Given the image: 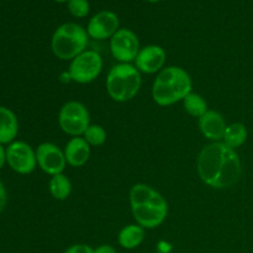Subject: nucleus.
Wrapping results in <instances>:
<instances>
[{
    "mask_svg": "<svg viewBox=\"0 0 253 253\" xmlns=\"http://www.w3.org/2000/svg\"><path fill=\"white\" fill-rule=\"evenodd\" d=\"M200 179L214 189H229L240 180L242 174L241 160L236 150L222 141L204 146L197 160Z\"/></svg>",
    "mask_w": 253,
    "mask_h": 253,
    "instance_id": "obj_1",
    "label": "nucleus"
},
{
    "mask_svg": "<svg viewBox=\"0 0 253 253\" xmlns=\"http://www.w3.org/2000/svg\"><path fill=\"white\" fill-rule=\"evenodd\" d=\"M130 205L136 224L153 230L167 219L168 203L160 192L145 183H137L130 189Z\"/></svg>",
    "mask_w": 253,
    "mask_h": 253,
    "instance_id": "obj_2",
    "label": "nucleus"
},
{
    "mask_svg": "<svg viewBox=\"0 0 253 253\" xmlns=\"http://www.w3.org/2000/svg\"><path fill=\"white\" fill-rule=\"evenodd\" d=\"M193 90L189 73L182 67L169 66L156 77L152 85V99L157 105L170 106L184 100Z\"/></svg>",
    "mask_w": 253,
    "mask_h": 253,
    "instance_id": "obj_3",
    "label": "nucleus"
},
{
    "mask_svg": "<svg viewBox=\"0 0 253 253\" xmlns=\"http://www.w3.org/2000/svg\"><path fill=\"white\" fill-rule=\"evenodd\" d=\"M142 84L141 73L135 64L118 63L109 71L106 77L108 95L116 103H126L137 95Z\"/></svg>",
    "mask_w": 253,
    "mask_h": 253,
    "instance_id": "obj_4",
    "label": "nucleus"
},
{
    "mask_svg": "<svg viewBox=\"0 0 253 253\" xmlns=\"http://www.w3.org/2000/svg\"><path fill=\"white\" fill-rule=\"evenodd\" d=\"M89 35L86 29L76 22H64L54 30L51 48L61 61H72L86 49Z\"/></svg>",
    "mask_w": 253,
    "mask_h": 253,
    "instance_id": "obj_5",
    "label": "nucleus"
},
{
    "mask_svg": "<svg viewBox=\"0 0 253 253\" xmlns=\"http://www.w3.org/2000/svg\"><path fill=\"white\" fill-rule=\"evenodd\" d=\"M58 125L64 133L72 137L83 136L90 125V115L86 106L81 101H67L58 113Z\"/></svg>",
    "mask_w": 253,
    "mask_h": 253,
    "instance_id": "obj_6",
    "label": "nucleus"
},
{
    "mask_svg": "<svg viewBox=\"0 0 253 253\" xmlns=\"http://www.w3.org/2000/svg\"><path fill=\"white\" fill-rule=\"evenodd\" d=\"M103 71V58L93 49H85L83 53L72 59L69 64V78L78 84H89L95 81Z\"/></svg>",
    "mask_w": 253,
    "mask_h": 253,
    "instance_id": "obj_7",
    "label": "nucleus"
},
{
    "mask_svg": "<svg viewBox=\"0 0 253 253\" xmlns=\"http://www.w3.org/2000/svg\"><path fill=\"white\" fill-rule=\"evenodd\" d=\"M140 49L137 35L130 29H119L118 32L110 39L111 56L119 63L135 62Z\"/></svg>",
    "mask_w": 253,
    "mask_h": 253,
    "instance_id": "obj_8",
    "label": "nucleus"
},
{
    "mask_svg": "<svg viewBox=\"0 0 253 253\" xmlns=\"http://www.w3.org/2000/svg\"><path fill=\"white\" fill-rule=\"evenodd\" d=\"M6 162L14 172L30 174L37 167L36 151L24 141H14L6 148Z\"/></svg>",
    "mask_w": 253,
    "mask_h": 253,
    "instance_id": "obj_9",
    "label": "nucleus"
},
{
    "mask_svg": "<svg viewBox=\"0 0 253 253\" xmlns=\"http://www.w3.org/2000/svg\"><path fill=\"white\" fill-rule=\"evenodd\" d=\"M36 160L39 167L51 177L63 173L67 166L63 150L52 142H42L36 148Z\"/></svg>",
    "mask_w": 253,
    "mask_h": 253,
    "instance_id": "obj_10",
    "label": "nucleus"
},
{
    "mask_svg": "<svg viewBox=\"0 0 253 253\" xmlns=\"http://www.w3.org/2000/svg\"><path fill=\"white\" fill-rule=\"evenodd\" d=\"M120 29L119 16L111 10H103L90 17L86 25L89 37L99 41L110 40Z\"/></svg>",
    "mask_w": 253,
    "mask_h": 253,
    "instance_id": "obj_11",
    "label": "nucleus"
},
{
    "mask_svg": "<svg viewBox=\"0 0 253 253\" xmlns=\"http://www.w3.org/2000/svg\"><path fill=\"white\" fill-rule=\"evenodd\" d=\"M166 61H167V53L165 48L158 44H148L140 49L133 63L140 73L153 74L160 73L165 68Z\"/></svg>",
    "mask_w": 253,
    "mask_h": 253,
    "instance_id": "obj_12",
    "label": "nucleus"
},
{
    "mask_svg": "<svg viewBox=\"0 0 253 253\" xmlns=\"http://www.w3.org/2000/svg\"><path fill=\"white\" fill-rule=\"evenodd\" d=\"M226 126L224 116L216 110H208L202 118H199L200 132L211 142L222 141Z\"/></svg>",
    "mask_w": 253,
    "mask_h": 253,
    "instance_id": "obj_13",
    "label": "nucleus"
},
{
    "mask_svg": "<svg viewBox=\"0 0 253 253\" xmlns=\"http://www.w3.org/2000/svg\"><path fill=\"white\" fill-rule=\"evenodd\" d=\"M67 165L72 167H83L90 158V146L83 137H72L63 150Z\"/></svg>",
    "mask_w": 253,
    "mask_h": 253,
    "instance_id": "obj_14",
    "label": "nucleus"
},
{
    "mask_svg": "<svg viewBox=\"0 0 253 253\" xmlns=\"http://www.w3.org/2000/svg\"><path fill=\"white\" fill-rule=\"evenodd\" d=\"M19 132V121L14 111L0 106V145L14 142Z\"/></svg>",
    "mask_w": 253,
    "mask_h": 253,
    "instance_id": "obj_15",
    "label": "nucleus"
},
{
    "mask_svg": "<svg viewBox=\"0 0 253 253\" xmlns=\"http://www.w3.org/2000/svg\"><path fill=\"white\" fill-rule=\"evenodd\" d=\"M145 229L138 224H130L124 226L118 235V242L123 249L135 250L145 240Z\"/></svg>",
    "mask_w": 253,
    "mask_h": 253,
    "instance_id": "obj_16",
    "label": "nucleus"
},
{
    "mask_svg": "<svg viewBox=\"0 0 253 253\" xmlns=\"http://www.w3.org/2000/svg\"><path fill=\"white\" fill-rule=\"evenodd\" d=\"M249 136V131H247L246 126L241 123H234L226 126L225 130L224 137H222V142L226 146L231 147L232 150L241 147L247 140Z\"/></svg>",
    "mask_w": 253,
    "mask_h": 253,
    "instance_id": "obj_17",
    "label": "nucleus"
},
{
    "mask_svg": "<svg viewBox=\"0 0 253 253\" xmlns=\"http://www.w3.org/2000/svg\"><path fill=\"white\" fill-rule=\"evenodd\" d=\"M48 189L54 199L63 202V200L68 199L69 195H71L72 183L67 175H64L63 173H59V174L51 177L48 183Z\"/></svg>",
    "mask_w": 253,
    "mask_h": 253,
    "instance_id": "obj_18",
    "label": "nucleus"
},
{
    "mask_svg": "<svg viewBox=\"0 0 253 253\" xmlns=\"http://www.w3.org/2000/svg\"><path fill=\"white\" fill-rule=\"evenodd\" d=\"M183 106L184 110L193 118H202L209 109H208V103L200 94L189 93L183 100Z\"/></svg>",
    "mask_w": 253,
    "mask_h": 253,
    "instance_id": "obj_19",
    "label": "nucleus"
},
{
    "mask_svg": "<svg viewBox=\"0 0 253 253\" xmlns=\"http://www.w3.org/2000/svg\"><path fill=\"white\" fill-rule=\"evenodd\" d=\"M83 138L89 143V146L93 147H98V146L104 145L108 138V133H106L105 128L100 125H89L85 132L83 133Z\"/></svg>",
    "mask_w": 253,
    "mask_h": 253,
    "instance_id": "obj_20",
    "label": "nucleus"
},
{
    "mask_svg": "<svg viewBox=\"0 0 253 253\" xmlns=\"http://www.w3.org/2000/svg\"><path fill=\"white\" fill-rule=\"evenodd\" d=\"M67 9L72 16L77 19H83L88 16L90 11V4L88 0H68L67 2Z\"/></svg>",
    "mask_w": 253,
    "mask_h": 253,
    "instance_id": "obj_21",
    "label": "nucleus"
},
{
    "mask_svg": "<svg viewBox=\"0 0 253 253\" xmlns=\"http://www.w3.org/2000/svg\"><path fill=\"white\" fill-rule=\"evenodd\" d=\"M63 253H94V249L85 244H76L69 246Z\"/></svg>",
    "mask_w": 253,
    "mask_h": 253,
    "instance_id": "obj_22",
    "label": "nucleus"
},
{
    "mask_svg": "<svg viewBox=\"0 0 253 253\" xmlns=\"http://www.w3.org/2000/svg\"><path fill=\"white\" fill-rule=\"evenodd\" d=\"M6 202H7V194H6V189H5L4 184L0 180V214L2 212V210L5 209L6 207Z\"/></svg>",
    "mask_w": 253,
    "mask_h": 253,
    "instance_id": "obj_23",
    "label": "nucleus"
},
{
    "mask_svg": "<svg viewBox=\"0 0 253 253\" xmlns=\"http://www.w3.org/2000/svg\"><path fill=\"white\" fill-rule=\"evenodd\" d=\"M94 253H118V251L111 245H100L96 249H94Z\"/></svg>",
    "mask_w": 253,
    "mask_h": 253,
    "instance_id": "obj_24",
    "label": "nucleus"
},
{
    "mask_svg": "<svg viewBox=\"0 0 253 253\" xmlns=\"http://www.w3.org/2000/svg\"><path fill=\"white\" fill-rule=\"evenodd\" d=\"M5 162H6V150L4 148V146L0 145V169L4 167Z\"/></svg>",
    "mask_w": 253,
    "mask_h": 253,
    "instance_id": "obj_25",
    "label": "nucleus"
},
{
    "mask_svg": "<svg viewBox=\"0 0 253 253\" xmlns=\"http://www.w3.org/2000/svg\"><path fill=\"white\" fill-rule=\"evenodd\" d=\"M147 2H151V4H156V2L161 1V0H146Z\"/></svg>",
    "mask_w": 253,
    "mask_h": 253,
    "instance_id": "obj_26",
    "label": "nucleus"
},
{
    "mask_svg": "<svg viewBox=\"0 0 253 253\" xmlns=\"http://www.w3.org/2000/svg\"><path fill=\"white\" fill-rule=\"evenodd\" d=\"M53 1H56V2H68V0H53Z\"/></svg>",
    "mask_w": 253,
    "mask_h": 253,
    "instance_id": "obj_27",
    "label": "nucleus"
}]
</instances>
